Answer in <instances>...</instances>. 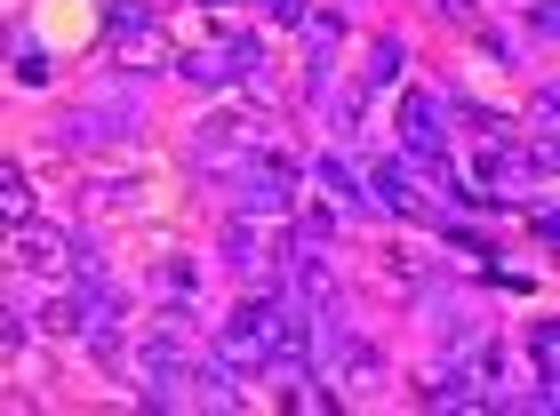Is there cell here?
Instances as JSON below:
<instances>
[{
	"instance_id": "cell-2",
	"label": "cell",
	"mask_w": 560,
	"mask_h": 416,
	"mask_svg": "<svg viewBox=\"0 0 560 416\" xmlns=\"http://www.w3.org/2000/svg\"><path fill=\"white\" fill-rule=\"evenodd\" d=\"M137 384H144V401L152 408H168V401H185V384H192V360H185V336H176V321H161L137 345Z\"/></svg>"
},
{
	"instance_id": "cell-12",
	"label": "cell",
	"mask_w": 560,
	"mask_h": 416,
	"mask_svg": "<svg viewBox=\"0 0 560 416\" xmlns=\"http://www.w3.org/2000/svg\"><path fill=\"white\" fill-rule=\"evenodd\" d=\"M224 265L248 273V280H265L272 256H265V241H257V224H224Z\"/></svg>"
},
{
	"instance_id": "cell-8",
	"label": "cell",
	"mask_w": 560,
	"mask_h": 416,
	"mask_svg": "<svg viewBox=\"0 0 560 416\" xmlns=\"http://www.w3.org/2000/svg\"><path fill=\"white\" fill-rule=\"evenodd\" d=\"M369 200L385 208V217H400V224H432V208H424V193L409 185L400 161H369Z\"/></svg>"
},
{
	"instance_id": "cell-9",
	"label": "cell",
	"mask_w": 560,
	"mask_h": 416,
	"mask_svg": "<svg viewBox=\"0 0 560 416\" xmlns=\"http://www.w3.org/2000/svg\"><path fill=\"white\" fill-rule=\"evenodd\" d=\"M337 377H345V393L337 401H361V393H376V377H385V353L369 345V336H337Z\"/></svg>"
},
{
	"instance_id": "cell-21",
	"label": "cell",
	"mask_w": 560,
	"mask_h": 416,
	"mask_svg": "<svg viewBox=\"0 0 560 416\" xmlns=\"http://www.w3.org/2000/svg\"><path fill=\"white\" fill-rule=\"evenodd\" d=\"M432 9H441V16H472V0H432Z\"/></svg>"
},
{
	"instance_id": "cell-17",
	"label": "cell",
	"mask_w": 560,
	"mask_h": 416,
	"mask_svg": "<svg viewBox=\"0 0 560 416\" xmlns=\"http://www.w3.org/2000/svg\"><path fill=\"white\" fill-rule=\"evenodd\" d=\"M161 289H168V304H192V265H168Z\"/></svg>"
},
{
	"instance_id": "cell-15",
	"label": "cell",
	"mask_w": 560,
	"mask_h": 416,
	"mask_svg": "<svg viewBox=\"0 0 560 416\" xmlns=\"http://www.w3.org/2000/svg\"><path fill=\"white\" fill-rule=\"evenodd\" d=\"M0 193H9V217H16V224L33 217V176H24V169H9V176H0Z\"/></svg>"
},
{
	"instance_id": "cell-5",
	"label": "cell",
	"mask_w": 560,
	"mask_h": 416,
	"mask_svg": "<svg viewBox=\"0 0 560 416\" xmlns=\"http://www.w3.org/2000/svg\"><path fill=\"white\" fill-rule=\"evenodd\" d=\"M417 401H424V408H497V401H489V377H480L465 353L432 360L424 384H417Z\"/></svg>"
},
{
	"instance_id": "cell-11",
	"label": "cell",
	"mask_w": 560,
	"mask_h": 416,
	"mask_svg": "<svg viewBox=\"0 0 560 416\" xmlns=\"http://www.w3.org/2000/svg\"><path fill=\"white\" fill-rule=\"evenodd\" d=\"M400 65H409V48H400L393 33H376V41H369V65H361V96L393 89V81H400Z\"/></svg>"
},
{
	"instance_id": "cell-1",
	"label": "cell",
	"mask_w": 560,
	"mask_h": 416,
	"mask_svg": "<svg viewBox=\"0 0 560 416\" xmlns=\"http://www.w3.org/2000/svg\"><path fill=\"white\" fill-rule=\"evenodd\" d=\"M280 336H289V304H280L272 289L241 297V304L217 321V369L233 377V384H257V377H272Z\"/></svg>"
},
{
	"instance_id": "cell-20",
	"label": "cell",
	"mask_w": 560,
	"mask_h": 416,
	"mask_svg": "<svg viewBox=\"0 0 560 416\" xmlns=\"http://www.w3.org/2000/svg\"><path fill=\"white\" fill-rule=\"evenodd\" d=\"M537 33H552V41H560V0H545V9H537Z\"/></svg>"
},
{
	"instance_id": "cell-7",
	"label": "cell",
	"mask_w": 560,
	"mask_h": 416,
	"mask_svg": "<svg viewBox=\"0 0 560 416\" xmlns=\"http://www.w3.org/2000/svg\"><path fill=\"white\" fill-rule=\"evenodd\" d=\"M16 273H48V280H57V273H81V256H72V241H65L57 224L24 217L16 224Z\"/></svg>"
},
{
	"instance_id": "cell-13",
	"label": "cell",
	"mask_w": 560,
	"mask_h": 416,
	"mask_svg": "<svg viewBox=\"0 0 560 416\" xmlns=\"http://www.w3.org/2000/svg\"><path fill=\"white\" fill-rule=\"evenodd\" d=\"M528 120H537V137H552V128H560V81H545L537 96H528Z\"/></svg>"
},
{
	"instance_id": "cell-18",
	"label": "cell",
	"mask_w": 560,
	"mask_h": 416,
	"mask_svg": "<svg viewBox=\"0 0 560 416\" xmlns=\"http://www.w3.org/2000/svg\"><path fill=\"white\" fill-rule=\"evenodd\" d=\"M16 81H24V89H40V81H48V65H40V48H16Z\"/></svg>"
},
{
	"instance_id": "cell-3",
	"label": "cell",
	"mask_w": 560,
	"mask_h": 416,
	"mask_svg": "<svg viewBox=\"0 0 560 416\" xmlns=\"http://www.w3.org/2000/svg\"><path fill=\"white\" fill-rule=\"evenodd\" d=\"M265 65V41L257 33H217L209 48H185V57H176V72H185V81H248V72Z\"/></svg>"
},
{
	"instance_id": "cell-6",
	"label": "cell",
	"mask_w": 560,
	"mask_h": 416,
	"mask_svg": "<svg viewBox=\"0 0 560 416\" xmlns=\"http://www.w3.org/2000/svg\"><path fill=\"white\" fill-rule=\"evenodd\" d=\"M521 185H528V161L513 152V137H480V152H472V193L521 200Z\"/></svg>"
},
{
	"instance_id": "cell-10",
	"label": "cell",
	"mask_w": 560,
	"mask_h": 416,
	"mask_svg": "<svg viewBox=\"0 0 560 416\" xmlns=\"http://www.w3.org/2000/svg\"><path fill=\"white\" fill-rule=\"evenodd\" d=\"M33 328H40V336H81V328H89L81 289H65V280H57V289H48V297L33 304Z\"/></svg>"
},
{
	"instance_id": "cell-4",
	"label": "cell",
	"mask_w": 560,
	"mask_h": 416,
	"mask_svg": "<svg viewBox=\"0 0 560 416\" xmlns=\"http://www.w3.org/2000/svg\"><path fill=\"white\" fill-rule=\"evenodd\" d=\"M400 152L441 169V152H448V96L441 89H400Z\"/></svg>"
},
{
	"instance_id": "cell-14",
	"label": "cell",
	"mask_w": 560,
	"mask_h": 416,
	"mask_svg": "<svg viewBox=\"0 0 560 416\" xmlns=\"http://www.w3.org/2000/svg\"><path fill=\"white\" fill-rule=\"evenodd\" d=\"M528 345H537V369L552 377L560 369V321H537V328H528Z\"/></svg>"
},
{
	"instance_id": "cell-19",
	"label": "cell",
	"mask_w": 560,
	"mask_h": 416,
	"mask_svg": "<svg viewBox=\"0 0 560 416\" xmlns=\"http://www.w3.org/2000/svg\"><path fill=\"white\" fill-rule=\"evenodd\" d=\"M537 241H545V249H560V200H552V208H537Z\"/></svg>"
},
{
	"instance_id": "cell-16",
	"label": "cell",
	"mask_w": 560,
	"mask_h": 416,
	"mask_svg": "<svg viewBox=\"0 0 560 416\" xmlns=\"http://www.w3.org/2000/svg\"><path fill=\"white\" fill-rule=\"evenodd\" d=\"M528 169H545V176H560V128H552V137H537V145H528Z\"/></svg>"
}]
</instances>
